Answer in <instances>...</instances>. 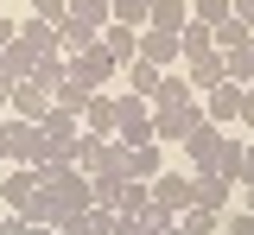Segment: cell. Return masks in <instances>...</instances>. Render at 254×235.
Wrapping results in <instances>:
<instances>
[{
	"instance_id": "obj_18",
	"label": "cell",
	"mask_w": 254,
	"mask_h": 235,
	"mask_svg": "<svg viewBox=\"0 0 254 235\" xmlns=\"http://www.w3.org/2000/svg\"><path fill=\"white\" fill-rule=\"evenodd\" d=\"M242 166H248V146L222 134V146H216V159H210V172H216V178H229V184H242Z\"/></svg>"
},
{
	"instance_id": "obj_3",
	"label": "cell",
	"mask_w": 254,
	"mask_h": 235,
	"mask_svg": "<svg viewBox=\"0 0 254 235\" xmlns=\"http://www.w3.org/2000/svg\"><path fill=\"white\" fill-rule=\"evenodd\" d=\"M6 166H51V140H45V127L38 121H19L13 115V153H6Z\"/></svg>"
},
{
	"instance_id": "obj_36",
	"label": "cell",
	"mask_w": 254,
	"mask_h": 235,
	"mask_svg": "<svg viewBox=\"0 0 254 235\" xmlns=\"http://www.w3.org/2000/svg\"><path fill=\"white\" fill-rule=\"evenodd\" d=\"M0 115H13V83L0 76Z\"/></svg>"
},
{
	"instance_id": "obj_9",
	"label": "cell",
	"mask_w": 254,
	"mask_h": 235,
	"mask_svg": "<svg viewBox=\"0 0 254 235\" xmlns=\"http://www.w3.org/2000/svg\"><path fill=\"white\" fill-rule=\"evenodd\" d=\"M51 108H58V102H51V89H45V83H13V115H19V121H45V115H51Z\"/></svg>"
},
{
	"instance_id": "obj_38",
	"label": "cell",
	"mask_w": 254,
	"mask_h": 235,
	"mask_svg": "<svg viewBox=\"0 0 254 235\" xmlns=\"http://www.w3.org/2000/svg\"><path fill=\"white\" fill-rule=\"evenodd\" d=\"M242 210H254V184H242Z\"/></svg>"
},
{
	"instance_id": "obj_24",
	"label": "cell",
	"mask_w": 254,
	"mask_h": 235,
	"mask_svg": "<svg viewBox=\"0 0 254 235\" xmlns=\"http://www.w3.org/2000/svg\"><path fill=\"white\" fill-rule=\"evenodd\" d=\"M70 19H76V26H89V32H102L115 13H108V0H70Z\"/></svg>"
},
{
	"instance_id": "obj_8",
	"label": "cell",
	"mask_w": 254,
	"mask_h": 235,
	"mask_svg": "<svg viewBox=\"0 0 254 235\" xmlns=\"http://www.w3.org/2000/svg\"><path fill=\"white\" fill-rule=\"evenodd\" d=\"M32 197H38V172H32V166H6V178H0V203L19 216Z\"/></svg>"
},
{
	"instance_id": "obj_21",
	"label": "cell",
	"mask_w": 254,
	"mask_h": 235,
	"mask_svg": "<svg viewBox=\"0 0 254 235\" xmlns=\"http://www.w3.org/2000/svg\"><path fill=\"white\" fill-rule=\"evenodd\" d=\"M121 70H127V96H146V102L159 96V76H165L159 64H146V58H133V64H121Z\"/></svg>"
},
{
	"instance_id": "obj_22",
	"label": "cell",
	"mask_w": 254,
	"mask_h": 235,
	"mask_svg": "<svg viewBox=\"0 0 254 235\" xmlns=\"http://www.w3.org/2000/svg\"><path fill=\"white\" fill-rule=\"evenodd\" d=\"M178 51H185V64L190 58H210V51H216V26H197V19H190L185 32H178Z\"/></svg>"
},
{
	"instance_id": "obj_29",
	"label": "cell",
	"mask_w": 254,
	"mask_h": 235,
	"mask_svg": "<svg viewBox=\"0 0 254 235\" xmlns=\"http://www.w3.org/2000/svg\"><path fill=\"white\" fill-rule=\"evenodd\" d=\"M222 235H254V210H222Z\"/></svg>"
},
{
	"instance_id": "obj_17",
	"label": "cell",
	"mask_w": 254,
	"mask_h": 235,
	"mask_svg": "<svg viewBox=\"0 0 254 235\" xmlns=\"http://www.w3.org/2000/svg\"><path fill=\"white\" fill-rule=\"evenodd\" d=\"M185 26H190V0H153L146 32H185Z\"/></svg>"
},
{
	"instance_id": "obj_30",
	"label": "cell",
	"mask_w": 254,
	"mask_h": 235,
	"mask_svg": "<svg viewBox=\"0 0 254 235\" xmlns=\"http://www.w3.org/2000/svg\"><path fill=\"white\" fill-rule=\"evenodd\" d=\"M64 13H70V0H32V19H45V26H64Z\"/></svg>"
},
{
	"instance_id": "obj_23",
	"label": "cell",
	"mask_w": 254,
	"mask_h": 235,
	"mask_svg": "<svg viewBox=\"0 0 254 235\" xmlns=\"http://www.w3.org/2000/svg\"><path fill=\"white\" fill-rule=\"evenodd\" d=\"M178 229H185V235H222V216L203 210V203H190L185 216H178Z\"/></svg>"
},
{
	"instance_id": "obj_33",
	"label": "cell",
	"mask_w": 254,
	"mask_h": 235,
	"mask_svg": "<svg viewBox=\"0 0 254 235\" xmlns=\"http://www.w3.org/2000/svg\"><path fill=\"white\" fill-rule=\"evenodd\" d=\"M229 13H235V19H242V26L254 32V0H229Z\"/></svg>"
},
{
	"instance_id": "obj_16",
	"label": "cell",
	"mask_w": 254,
	"mask_h": 235,
	"mask_svg": "<svg viewBox=\"0 0 254 235\" xmlns=\"http://www.w3.org/2000/svg\"><path fill=\"white\" fill-rule=\"evenodd\" d=\"M197 89H190L185 83V70H165V76H159V96H153V108H197Z\"/></svg>"
},
{
	"instance_id": "obj_5",
	"label": "cell",
	"mask_w": 254,
	"mask_h": 235,
	"mask_svg": "<svg viewBox=\"0 0 254 235\" xmlns=\"http://www.w3.org/2000/svg\"><path fill=\"white\" fill-rule=\"evenodd\" d=\"M153 203H159V210H172V216H185L190 203H197V178H178V172L165 166V172L153 178Z\"/></svg>"
},
{
	"instance_id": "obj_40",
	"label": "cell",
	"mask_w": 254,
	"mask_h": 235,
	"mask_svg": "<svg viewBox=\"0 0 254 235\" xmlns=\"http://www.w3.org/2000/svg\"><path fill=\"white\" fill-rule=\"evenodd\" d=\"M248 51H254V38H248Z\"/></svg>"
},
{
	"instance_id": "obj_26",
	"label": "cell",
	"mask_w": 254,
	"mask_h": 235,
	"mask_svg": "<svg viewBox=\"0 0 254 235\" xmlns=\"http://www.w3.org/2000/svg\"><path fill=\"white\" fill-rule=\"evenodd\" d=\"M190 19H197V26H222V19H235V13H229V0H190Z\"/></svg>"
},
{
	"instance_id": "obj_41",
	"label": "cell",
	"mask_w": 254,
	"mask_h": 235,
	"mask_svg": "<svg viewBox=\"0 0 254 235\" xmlns=\"http://www.w3.org/2000/svg\"><path fill=\"white\" fill-rule=\"evenodd\" d=\"M248 89H254V83H248Z\"/></svg>"
},
{
	"instance_id": "obj_31",
	"label": "cell",
	"mask_w": 254,
	"mask_h": 235,
	"mask_svg": "<svg viewBox=\"0 0 254 235\" xmlns=\"http://www.w3.org/2000/svg\"><path fill=\"white\" fill-rule=\"evenodd\" d=\"M102 235H146V229H140V216H108Z\"/></svg>"
},
{
	"instance_id": "obj_39",
	"label": "cell",
	"mask_w": 254,
	"mask_h": 235,
	"mask_svg": "<svg viewBox=\"0 0 254 235\" xmlns=\"http://www.w3.org/2000/svg\"><path fill=\"white\" fill-rule=\"evenodd\" d=\"M32 235H58V229H32Z\"/></svg>"
},
{
	"instance_id": "obj_1",
	"label": "cell",
	"mask_w": 254,
	"mask_h": 235,
	"mask_svg": "<svg viewBox=\"0 0 254 235\" xmlns=\"http://www.w3.org/2000/svg\"><path fill=\"white\" fill-rule=\"evenodd\" d=\"M115 140L121 146H153V102L146 96H115Z\"/></svg>"
},
{
	"instance_id": "obj_28",
	"label": "cell",
	"mask_w": 254,
	"mask_h": 235,
	"mask_svg": "<svg viewBox=\"0 0 254 235\" xmlns=\"http://www.w3.org/2000/svg\"><path fill=\"white\" fill-rule=\"evenodd\" d=\"M172 223H178V216H172V210H159V203H146V210H140V229H146V235H165Z\"/></svg>"
},
{
	"instance_id": "obj_34",
	"label": "cell",
	"mask_w": 254,
	"mask_h": 235,
	"mask_svg": "<svg viewBox=\"0 0 254 235\" xmlns=\"http://www.w3.org/2000/svg\"><path fill=\"white\" fill-rule=\"evenodd\" d=\"M13 153V115H0V159Z\"/></svg>"
},
{
	"instance_id": "obj_37",
	"label": "cell",
	"mask_w": 254,
	"mask_h": 235,
	"mask_svg": "<svg viewBox=\"0 0 254 235\" xmlns=\"http://www.w3.org/2000/svg\"><path fill=\"white\" fill-rule=\"evenodd\" d=\"M242 127H254V89L242 96Z\"/></svg>"
},
{
	"instance_id": "obj_11",
	"label": "cell",
	"mask_w": 254,
	"mask_h": 235,
	"mask_svg": "<svg viewBox=\"0 0 254 235\" xmlns=\"http://www.w3.org/2000/svg\"><path fill=\"white\" fill-rule=\"evenodd\" d=\"M19 45H26L38 64H45V58H64V32L45 26V19H26V26H19Z\"/></svg>"
},
{
	"instance_id": "obj_15",
	"label": "cell",
	"mask_w": 254,
	"mask_h": 235,
	"mask_svg": "<svg viewBox=\"0 0 254 235\" xmlns=\"http://www.w3.org/2000/svg\"><path fill=\"white\" fill-rule=\"evenodd\" d=\"M83 134L115 140V96H108V89H95V96H89V108H83Z\"/></svg>"
},
{
	"instance_id": "obj_12",
	"label": "cell",
	"mask_w": 254,
	"mask_h": 235,
	"mask_svg": "<svg viewBox=\"0 0 254 235\" xmlns=\"http://www.w3.org/2000/svg\"><path fill=\"white\" fill-rule=\"evenodd\" d=\"M185 83L197 89V96L222 89V83H229V70H222V51H210V58H190V64H185Z\"/></svg>"
},
{
	"instance_id": "obj_14",
	"label": "cell",
	"mask_w": 254,
	"mask_h": 235,
	"mask_svg": "<svg viewBox=\"0 0 254 235\" xmlns=\"http://www.w3.org/2000/svg\"><path fill=\"white\" fill-rule=\"evenodd\" d=\"M190 178H197V203H203V210H235V184H229V178H216V172H190Z\"/></svg>"
},
{
	"instance_id": "obj_6",
	"label": "cell",
	"mask_w": 254,
	"mask_h": 235,
	"mask_svg": "<svg viewBox=\"0 0 254 235\" xmlns=\"http://www.w3.org/2000/svg\"><path fill=\"white\" fill-rule=\"evenodd\" d=\"M242 96H248L242 83H222V89H210V96H203V121H210V127H222V134H229V127L242 121Z\"/></svg>"
},
{
	"instance_id": "obj_19",
	"label": "cell",
	"mask_w": 254,
	"mask_h": 235,
	"mask_svg": "<svg viewBox=\"0 0 254 235\" xmlns=\"http://www.w3.org/2000/svg\"><path fill=\"white\" fill-rule=\"evenodd\" d=\"M159 172H165V153H159V140H153V146H127V178L153 184Z\"/></svg>"
},
{
	"instance_id": "obj_25",
	"label": "cell",
	"mask_w": 254,
	"mask_h": 235,
	"mask_svg": "<svg viewBox=\"0 0 254 235\" xmlns=\"http://www.w3.org/2000/svg\"><path fill=\"white\" fill-rule=\"evenodd\" d=\"M222 70H229V83L248 89V83H254V51H248V45H242V51H222Z\"/></svg>"
},
{
	"instance_id": "obj_10",
	"label": "cell",
	"mask_w": 254,
	"mask_h": 235,
	"mask_svg": "<svg viewBox=\"0 0 254 235\" xmlns=\"http://www.w3.org/2000/svg\"><path fill=\"white\" fill-rule=\"evenodd\" d=\"M140 58L159 70H185V51H178V32H140Z\"/></svg>"
},
{
	"instance_id": "obj_2",
	"label": "cell",
	"mask_w": 254,
	"mask_h": 235,
	"mask_svg": "<svg viewBox=\"0 0 254 235\" xmlns=\"http://www.w3.org/2000/svg\"><path fill=\"white\" fill-rule=\"evenodd\" d=\"M197 127H210V121H203V102H197V108H153V140L159 146H185Z\"/></svg>"
},
{
	"instance_id": "obj_4",
	"label": "cell",
	"mask_w": 254,
	"mask_h": 235,
	"mask_svg": "<svg viewBox=\"0 0 254 235\" xmlns=\"http://www.w3.org/2000/svg\"><path fill=\"white\" fill-rule=\"evenodd\" d=\"M38 127H45V140H51V159L76 166V146H83V115H64V108H51Z\"/></svg>"
},
{
	"instance_id": "obj_32",
	"label": "cell",
	"mask_w": 254,
	"mask_h": 235,
	"mask_svg": "<svg viewBox=\"0 0 254 235\" xmlns=\"http://www.w3.org/2000/svg\"><path fill=\"white\" fill-rule=\"evenodd\" d=\"M32 229H38V223H26V216H13V210L0 216V235H32Z\"/></svg>"
},
{
	"instance_id": "obj_35",
	"label": "cell",
	"mask_w": 254,
	"mask_h": 235,
	"mask_svg": "<svg viewBox=\"0 0 254 235\" xmlns=\"http://www.w3.org/2000/svg\"><path fill=\"white\" fill-rule=\"evenodd\" d=\"M13 38H19V26H13V19H6V13H0V51H6V45H13Z\"/></svg>"
},
{
	"instance_id": "obj_7",
	"label": "cell",
	"mask_w": 254,
	"mask_h": 235,
	"mask_svg": "<svg viewBox=\"0 0 254 235\" xmlns=\"http://www.w3.org/2000/svg\"><path fill=\"white\" fill-rule=\"evenodd\" d=\"M64 64H70V76H76V83H89V89H102V83H115V76H121V64H115L102 45H95V51H83V58H64Z\"/></svg>"
},
{
	"instance_id": "obj_20",
	"label": "cell",
	"mask_w": 254,
	"mask_h": 235,
	"mask_svg": "<svg viewBox=\"0 0 254 235\" xmlns=\"http://www.w3.org/2000/svg\"><path fill=\"white\" fill-rule=\"evenodd\" d=\"M216 146H222V127H197V134L185 140V159H190V172H210Z\"/></svg>"
},
{
	"instance_id": "obj_27",
	"label": "cell",
	"mask_w": 254,
	"mask_h": 235,
	"mask_svg": "<svg viewBox=\"0 0 254 235\" xmlns=\"http://www.w3.org/2000/svg\"><path fill=\"white\" fill-rule=\"evenodd\" d=\"M248 26H242V19H222V26H216V51H242V45H248Z\"/></svg>"
},
{
	"instance_id": "obj_13",
	"label": "cell",
	"mask_w": 254,
	"mask_h": 235,
	"mask_svg": "<svg viewBox=\"0 0 254 235\" xmlns=\"http://www.w3.org/2000/svg\"><path fill=\"white\" fill-rule=\"evenodd\" d=\"M102 51H108L115 64H133V58H140V32L121 26V19H108V26H102Z\"/></svg>"
}]
</instances>
